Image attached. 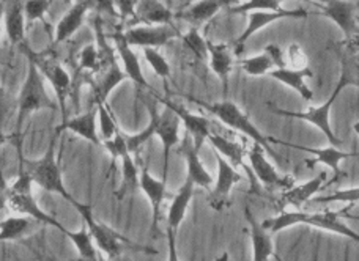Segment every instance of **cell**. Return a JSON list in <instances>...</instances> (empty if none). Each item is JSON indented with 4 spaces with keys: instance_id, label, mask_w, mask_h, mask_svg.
I'll list each match as a JSON object with an SVG mask.
<instances>
[{
    "instance_id": "cell-1",
    "label": "cell",
    "mask_w": 359,
    "mask_h": 261,
    "mask_svg": "<svg viewBox=\"0 0 359 261\" xmlns=\"http://www.w3.org/2000/svg\"><path fill=\"white\" fill-rule=\"evenodd\" d=\"M142 103L150 113V123L136 136H126L128 148L131 153H137L153 136H158L163 142V181H168L170 151L174 146L182 143L180 142V128L183 123L170 107L164 106V111L161 112L153 99L142 98Z\"/></svg>"
},
{
    "instance_id": "cell-2",
    "label": "cell",
    "mask_w": 359,
    "mask_h": 261,
    "mask_svg": "<svg viewBox=\"0 0 359 261\" xmlns=\"http://www.w3.org/2000/svg\"><path fill=\"white\" fill-rule=\"evenodd\" d=\"M353 206H345L339 211H320V213H304V211H282L276 218H269L264 220V225L266 230L274 234L282 232L284 228L293 227V225H309L316 228H322V230L341 234V237L348 238L351 241L359 243V233L353 232L351 228L342 220L344 216H348V211Z\"/></svg>"
},
{
    "instance_id": "cell-3",
    "label": "cell",
    "mask_w": 359,
    "mask_h": 261,
    "mask_svg": "<svg viewBox=\"0 0 359 261\" xmlns=\"http://www.w3.org/2000/svg\"><path fill=\"white\" fill-rule=\"evenodd\" d=\"M32 186H34L32 176L25 170H19L18 178L8 189H6L5 183L2 184V205H8L11 211L19 216H25V218L34 219L44 225L55 227L57 230H60L65 234L68 232V228L63 227L54 216L43 211L36 200L34 199Z\"/></svg>"
},
{
    "instance_id": "cell-4",
    "label": "cell",
    "mask_w": 359,
    "mask_h": 261,
    "mask_svg": "<svg viewBox=\"0 0 359 261\" xmlns=\"http://www.w3.org/2000/svg\"><path fill=\"white\" fill-rule=\"evenodd\" d=\"M55 143H57V132H55V137L50 140L44 156L41 159H38V161H24L22 159V161H19V170H25L32 176V180H34L35 184H38V186L43 188L44 190H48L50 194H57L63 197V199L72 203V205L76 208L79 202L76 200L74 197H72V194L67 190L65 184H63L60 164L57 161Z\"/></svg>"
},
{
    "instance_id": "cell-5",
    "label": "cell",
    "mask_w": 359,
    "mask_h": 261,
    "mask_svg": "<svg viewBox=\"0 0 359 261\" xmlns=\"http://www.w3.org/2000/svg\"><path fill=\"white\" fill-rule=\"evenodd\" d=\"M29 60V71L25 78L21 93L18 99V122H16V134L21 136L22 125L30 113L38 112L41 109L55 111L57 104L54 99L49 97L44 87V76L40 71V68L32 57H27Z\"/></svg>"
},
{
    "instance_id": "cell-6",
    "label": "cell",
    "mask_w": 359,
    "mask_h": 261,
    "mask_svg": "<svg viewBox=\"0 0 359 261\" xmlns=\"http://www.w3.org/2000/svg\"><path fill=\"white\" fill-rule=\"evenodd\" d=\"M76 211L81 214L82 220L86 222L90 233H92L93 241L98 249L104 253V255L109 260H115L121 252L125 249H131V251H140V252H149V253H156L150 247H144V246H136L131 243L130 239L121 237L120 233L112 230L111 227H107L102 222H98L93 218V209L90 205H86V203H78L76 206Z\"/></svg>"
},
{
    "instance_id": "cell-7",
    "label": "cell",
    "mask_w": 359,
    "mask_h": 261,
    "mask_svg": "<svg viewBox=\"0 0 359 261\" xmlns=\"http://www.w3.org/2000/svg\"><path fill=\"white\" fill-rule=\"evenodd\" d=\"M192 101H194L196 104L202 106L205 111L213 113L219 122L229 126L230 129L245 134V136L248 139H251L254 143L262 145L268 153L274 155L271 146H269V142H271V140L266 139L264 134L259 131L257 126L251 122V118H249L238 106L232 103V101H219V103H213V104L203 103V101H197V99H192Z\"/></svg>"
},
{
    "instance_id": "cell-8",
    "label": "cell",
    "mask_w": 359,
    "mask_h": 261,
    "mask_svg": "<svg viewBox=\"0 0 359 261\" xmlns=\"http://www.w3.org/2000/svg\"><path fill=\"white\" fill-rule=\"evenodd\" d=\"M344 88H347L345 85V82L339 79L337 85L334 88V92L331 93V97L328 98L325 104L322 106H317V107H311L309 111L306 112H292V111H284V109H279V107H274L273 104H268L269 107L268 109L271 111L276 115H280V117H285V118H297V120H303V122H307L316 126L320 131L325 134V137L332 146H339L342 142L341 139H339L334 131L331 128V123H330V113H331V107L332 104L336 103V99L339 98V94L342 93Z\"/></svg>"
},
{
    "instance_id": "cell-9",
    "label": "cell",
    "mask_w": 359,
    "mask_h": 261,
    "mask_svg": "<svg viewBox=\"0 0 359 261\" xmlns=\"http://www.w3.org/2000/svg\"><path fill=\"white\" fill-rule=\"evenodd\" d=\"M249 162H251V169L254 171L257 181L262 183L266 190H284L293 188V178L292 176H282L274 165L266 159V150L259 143H252L251 150L248 151Z\"/></svg>"
},
{
    "instance_id": "cell-10",
    "label": "cell",
    "mask_w": 359,
    "mask_h": 261,
    "mask_svg": "<svg viewBox=\"0 0 359 261\" xmlns=\"http://www.w3.org/2000/svg\"><path fill=\"white\" fill-rule=\"evenodd\" d=\"M22 50L27 57H32L35 60V63L40 68V71L43 73L44 79L49 80V84L53 85V90L57 97V103L62 107V112L65 111V101L68 98V94L72 93V84L73 80L69 78V74L65 68H63L59 62L55 60H48L43 59L40 54L34 52V50L29 49L27 46H22Z\"/></svg>"
},
{
    "instance_id": "cell-11",
    "label": "cell",
    "mask_w": 359,
    "mask_h": 261,
    "mask_svg": "<svg viewBox=\"0 0 359 261\" xmlns=\"http://www.w3.org/2000/svg\"><path fill=\"white\" fill-rule=\"evenodd\" d=\"M317 6L322 8V15L330 17L339 29L342 30L345 40L348 43L356 41L359 35V19L356 8L347 0H317Z\"/></svg>"
},
{
    "instance_id": "cell-12",
    "label": "cell",
    "mask_w": 359,
    "mask_h": 261,
    "mask_svg": "<svg viewBox=\"0 0 359 261\" xmlns=\"http://www.w3.org/2000/svg\"><path fill=\"white\" fill-rule=\"evenodd\" d=\"M126 40L131 46L159 49L175 38H182L180 30L174 24L168 25H137L125 31Z\"/></svg>"
},
{
    "instance_id": "cell-13",
    "label": "cell",
    "mask_w": 359,
    "mask_h": 261,
    "mask_svg": "<svg viewBox=\"0 0 359 261\" xmlns=\"http://www.w3.org/2000/svg\"><path fill=\"white\" fill-rule=\"evenodd\" d=\"M271 140H274V142H278V143L285 145V146H290V148L309 153V155H312V159H307V161H306L307 167H313V165H317V164H323V165H326V167H330L332 170V174H334V176H332V180L330 183H326V188H328L330 184L336 183L341 176H344L342 170H341V162L345 161V159H348L350 156H353L351 153L341 151L337 148V146H332V145L328 146V148H311V146H303V145H297V143H290V142H282V140H276V139H271Z\"/></svg>"
},
{
    "instance_id": "cell-14",
    "label": "cell",
    "mask_w": 359,
    "mask_h": 261,
    "mask_svg": "<svg viewBox=\"0 0 359 261\" xmlns=\"http://www.w3.org/2000/svg\"><path fill=\"white\" fill-rule=\"evenodd\" d=\"M216 161H217V180L215 189L210 190V206L221 211V209L227 205L230 190L243 181V176L236 171V169L230 164L227 159H224L221 155L216 153Z\"/></svg>"
},
{
    "instance_id": "cell-15",
    "label": "cell",
    "mask_w": 359,
    "mask_h": 261,
    "mask_svg": "<svg viewBox=\"0 0 359 261\" xmlns=\"http://www.w3.org/2000/svg\"><path fill=\"white\" fill-rule=\"evenodd\" d=\"M307 16H309V13L303 10V8H298V10L280 8L278 11H254V13H249V15H248V17H249L248 27L238 38H236V41H235L236 48L243 49V46H245L249 38H251L254 34H257L259 30L268 27L269 24H273L276 21H280V19H304Z\"/></svg>"
},
{
    "instance_id": "cell-16",
    "label": "cell",
    "mask_w": 359,
    "mask_h": 261,
    "mask_svg": "<svg viewBox=\"0 0 359 261\" xmlns=\"http://www.w3.org/2000/svg\"><path fill=\"white\" fill-rule=\"evenodd\" d=\"M159 103L163 106L170 107V109L177 113L180 120H182V123L184 125L186 131H188V134L191 136L192 142H194V146L201 151L202 145L207 142L208 137L211 136V132H213V129H211L213 128V123H211L207 117L192 113L188 109H184L183 106L172 103L169 99H159Z\"/></svg>"
},
{
    "instance_id": "cell-17",
    "label": "cell",
    "mask_w": 359,
    "mask_h": 261,
    "mask_svg": "<svg viewBox=\"0 0 359 261\" xmlns=\"http://www.w3.org/2000/svg\"><path fill=\"white\" fill-rule=\"evenodd\" d=\"M140 164V189L147 195V199L151 203V213H153V224L151 232H155L158 228V222L161 219V206L164 200L169 197L168 189H165V181L156 180L155 176H151L147 164L139 161Z\"/></svg>"
},
{
    "instance_id": "cell-18",
    "label": "cell",
    "mask_w": 359,
    "mask_h": 261,
    "mask_svg": "<svg viewBox=\"0 0 359 261\" xmlns=\"http://www.w3.org/2000/svg\"><path fill=\"white\" fill-rule=\"evenodd\" d=\"M180 155L184 157L186 161V170H188V180L196 184L198 188H203L207 190H211V184H213V176L208 174V170L205 169L203 162L198 157V151L189 134H186V137L182 143H180Z\"/></svg>"
},
{
    "instance_id": "cell-19",
    "label": "cell",
    "mask_w": 359,
    "mask_h": 261,
    "mask_svg": "<svg viewBox=\"0 0 359 261\" xmlns=\"http://www.w3.org/2000/svg\"><path fill=\"white\" fill-rule=\"evenodd\" d=\"M112 41L115 44V49L120 55V60L123 63L125 73L128 74L130 80L134 82L136 85V90L139 92V88H150L149 82L145 80V76L142 73V68H140V63L136 52L133 50V46L126 40V35L123 31H114L112 34Z\"/></svg>"
},
{
    "instance_id": "cell-20",
    "label": "cell",
    "mask_w": 359,
    "mask_h": 261,
    "mask_svg": "<svg viewBox=\"0 0 359 261\" xmlns=\"http://www.w3.org/2000/svg\"><path fill=\"white\" fill-rule=\"evenodd\" d=\"M325 188H326V171H322V174L313 178V180L284 190V192L280 194V199L278 200V206L280 209V213L284 211V208L287 206L301 208L303 205H306L307 202H311L313 199V195L318 194L320 190Z\"/></svg>"
},
{
    "instance_id": "cell-21",
    "label": "cell",
    "mask_w": 359,
    "mask_h": 261,
    "mask_svg": "<svg viewBox=\"0 0 359 261\" xmlns=\"http://www.w3.org/2000/svg\"><path fill=\"white\" fill-rule=\"evenodd\" d=\"M208 142L216 150L217 155H221L224 159H227L235 169L236 167L245 169L248 176L252 178V181L255 184V180H257V178H255L252 169H249L245 162V157L248 155L245 145L235 142V140H230L226 136H222V134H217V132H211V136L208 137Z\"/></svg>"
},
{
    "instance_id": "cell-22",
    "label": "cell",
    "mask_w": 359,
    "mask_h": 261,
    "mask_svg": "<svg viewBox=\"0 0 359 261\" xmlns=\"http://www.w3.org/2000/svg\"><path fill=\"white\" fill-rule=\"evenodd\" d=\"M98 106H95L93 109L87 111L82 115L73 117L63 122L59 128L55 129V132L60 131H72L74 134H78L79 137L86 139L87 142H92L93 145H102V140L100 137V131H98Z\"/></svg>"
},
{
    "instance_id": "cell-23",
    "label": "cell",
    "mask_w": 359,
    "mask_h": 261,
    "mask_svg": "<svg viewBox=\"0 0 359 261\" xmlns=\"http://www.w3.org/2000/svg\"><path fill=\"white\" fill-rule=\"evenodd\" d=\"M245 216L249 224V237H251L252 243V261H269V258L276 257L271 233L259 224L249 208L245 209Z\"/></svg>"
},
{
    "instance_id": "cell-24",
    "label": "cell",
    "mask_w": 359,
    "mask_h": 261,
    "mask_svg": "<svg viewBox=\"0 0 359 261\" xmlns=\"http://www.w3.org/2000/svg\"><path fill=\"white\" fill-rule=\"evenodd\" d=\"M95 8L92 0H81V2L74 3L72 8L68 10L65 16L62 17V21L57 24L55 27V44H60L72 38L76 31H78L82 24H84V19L87 13Z\"/></svg>"
},
{
    "instance_id": "cell-25",
    "label": "cell",
    "mask_w": 359,
    "mask_h": 261,
    "mask_svg": "<svg viewBox=\"0 0 359 261\" xmlns=\"http://www.w3.org/2000/svg\"><path fill=\"white\" fill-rule=\"evenodd\" d=\"M268 76L276 80H279L280 84L287 85L288 88H292V90L297 92L303 99L312 101L313 92L311 90V87L307 85V79H311L313 73L309 68L306 69H294L290 66L276 68Z\"/></svg>"
},
{
    "instance_id": "cell-26",
    "label": "cell",
    "mask_w": 359,
    "mask_h": 261,
    "mask_svg": "<svg viewBox=\"0 0 359 261\" xmlns=\"http://www.w3.org/2000/svg\"><path fill=\"white\" fill-rule=\"evenodd\" d=\"M210 49V68L219 78L222 84V92H229V76L233 69V54L229 44L211 43L208 41Z\"/></svg>"
},
{
    "instance_id": "cell-27",
    "label": "cell",
    "mask_w": 359,
    "mask_h": 261,
    "mask_svg": "<svg viewBox=\"0 0 359 261\" xmlns=\"http://www.w3.org/2000/svg\"><path fill=\"white\" fill-rule=\"evenodd\" d=\"M24 0H4V24L13 44H19L25 34Z\"/></svg>"
},
{
    "instance_id": "cell-28",
    "label": "cell",
    "mask_w": 359,
    "mask_h": 261,
    "mask_svg": "<svg viewBox=\"0 0 359 261\" xmlns=\"http://www.w3.org/2000/svg\"><path fill=\"white\" fill-rule=\"evenodd\" d=\"M175 15L161 0H140L134 19L140 25H168Z\"/></svg>"
},
{
    "instance_id": "cell-29",
    "label": "cell",
    "mask_w": 359,
    "mask_h": 261,
    "mask_svg": "<svg viewBox=\"0 0 359 261\" xmlns=\"http://www.w3.org/2000/svg\"><path fill=\"white\" fill-rule=\"evenodd\" d=\"M133 153L130 148H125L121 151V184L115 192L117 200H123L125 197L136 194V190L140 189V169H137L136 162L133 159Z\"/></svg>"
},
{
    "instance_id": "cell-30",
    "label": "cell",
    "mask_w": 359,
    "mask_h": 261,
    "mask_svg": "<svg viewBox=\"0 0 359 261\" xmlns=\"http://www.w3.org/2000/svg\"><path fill=\"white\" fill-rule=\"evenodd\" d=\"M194 188H196V184L186 178L184 184L178 189V192L174 195V199H172V203L169 206V213H168V228L169 230L177 232L178 227L182 225L186 211H188V206L192 200V195H194Z\"/></svg>"
},
{
    "instance_id": "cell-31",
    "label": "cell",
    "mask_w": 359,
    "mask_h": 261,
    "mask_svg": "<svg viewBox=\"0 0 359 261\" xmlns=\"http://www.w3.org/2000/svg\"><path fill=\"white\" fill-rule=\"evenodd\" d=\"M222 8V0H198V2L188 6V8H184L178 16L196 27L198 24L213 19Z\"/></svg>"
},
{
    "instance_id": "cell-32",
    "label": "cell",
    "mask_w": 359,
    "mask_h": 261,
    "mask_svg": "<svg viewBox=\"0 0 359 261\" xmlns=\"http://www.w3.org/2000/svg\"><path fill=\"white\" fill-rule=\"evenodd\" d=\"M341 57V80L345 82V85L358 87L359 88V49L351 46H345L339 50Z\"/></svg>"
},
{
    "instance_id": "cell-33",
    "label": "cell",
    "mask_w": 359,
    "mask_h": 261,
    "mask_svg": "<svg viewBox=\"0 0 359 261\" xmlns=\"http://www.w3.org/2000/svg\"><path fill=\"white\" fill-rule=\"evenodd\" d=\"M34 219L25 218V216H10V218H5L0 224V238L2 241H19L24 238L25 234L32 232V225H34ZM40 224V222H38Z\"/></svg>"
},
{
    "instance_id": "cell-34",
    "label": "cell",
    "mask_w": 359,
    "mask_h": 261,
    "mask_svg": "<svg viewBox=\"0 0 359 261\" xmlns=\"http://www.w3.org/2000/svg\"><path fill=\"white\" fill-rule=\"evenodd\" d=\"M65 234L68 237V239L74 244L76 249H78L82 260L98 261L100 257H98V252H96V244H95L92 233H90L88 227L84 220H82L81 230H78V232L68 230Z\"/></svg>"
},
{
    "instance_id": "cell-35",
    "label": "cell",
    "mask_w": 359,
    "mask_h": 261,
    "mask_svg": "<svg viewBox=\"0 0 359 261\" xmlns=\"http://www.w3.org/2000/svg\"><path fill=\"white\" fill-rule=\"evenodd\" d=\"M182 41L184 44V48L188 49L197 60H201V62L210 60L208 41L205 40L201 34H198L197 27H191L184 35H182Z\"/></svg>"
},
{
    "instance_id": "cell-36",
    "label": "cell",
    "mask_w": 359,
    "mask_h": 261,
    "mask_svg": "<svg viewBox=\"0 0 359 261\" xmlns=\"http://www.w3.org/2000/svg\"><path fill=\"white\" fill-rule=\"evenodd\" d=\"M238 65L248 76H254V78L269 74L273 69H276L271 57H269L266 52H262L259 55L243 59L238 62Z\"/></svg>"
},
{
    "instance_id": "cell-37",
    "label": "cell",
    "mask_w": 359,
    "mask_h": 261,
    "mask_svg": "<svg viewBox=\"0 0 359 261\" xmlns=\"http://www.w3.org/2000/svg\"><path fill=\"white\" fill-rule=\"evenodd\" d=\"M359 202V188H351V189H342V190H334L328 195H320L313 197L311 203H316V205H330V203H347V205L353 206L355 203Z\"/></svg>"
},
{
    "instance_id": "cell-38",
    "label": "cell",
    "mask_w": 359,
    "mask_h": 261,
    "mask_svg": "<svg viewBox=\"0 0 359 261\" xmlns=\"http://www.w3.org/2000/svg\"><path fill=\"white\" fill-rule=\"evenodd\" d=\"M98 122H100V137L102 142L112 140L120 132L117 122H115L114 113L109 111L107 104L98 106Z\"/></svg>"
},
{
    "instance_id": "cell-39",
    "label": "cell",
    "mask_w": 359,
    "mask_h": 261,
    "mask_svg": "<svg viewBox=\"0 0 359 261\" xmlns=\"http://www.w3.org/2000/svg\"><path fill=\"white\" fill-rule=\"evenodd\" d=\"M282 0H248L240 5L230 8V13L233 15H249L254 11H278L280 10Z\"/></svg>"
},
{
    "instance_id": "cell-40",
    "label": "cell",
    "mask_w": 359,
    "mask_h": 261,
    "mask_svg": "<svg viewBox=\"0 0 359 261\" xmlns=\"http://www.w3.org/2000/svg\"><path fill=\"white\" fill-rule=\"evenodd\" d=\"M144 57L145 60L149 62V65L151 66L153 71H155L156 76H159L161 79H168L170 78V66L165 57L159 52L158 49L153 48H145L144 49Z\"/></svg>"
},
{
    "instance_id": "cell-41",
    "label": "cell",
    "mask_w": 359,
    "mask_h": 261,
    "mask_svg": "<svg viewBox=\"0 0 359 261\" xmlns=\"http://www.w3.org/2000/svg\"><path fill=\"white\" fill-rule=\"evenodd\" d=\"M79 68L96 74L101 69V55L96 44H88L79 54Z\"/></svg>"
},
{
    "instance_id": "cell-42",
    "label": "cell",
    "mask_w": 359,
    "mask_h": 261,
    "mask_svg": "<svg viewBox=\"0 0 359 261\" xmlns=\"http://www.w3.org/2000/svg\"><path fill=\"white\" fill-rule=\"evenodd\" d=\"M53 0H24V11L29 22L44 21Z\"/></svg>"
},
{
    "instance_id": "cell-43",
    "label": "cell",
    "mask_w": 359,
    "mask_h": 261,
    "mask_svg": "<svg viewBox=\"0 0 359 261\" xmlns=\"http://www.w3.org/2000/svg\"><path fill=\"white\" fill-rule=\"evenodd\" d=\"M287 65L294 69H306L309 68V60H307V55L299 44L293 43L287 49Z\"/></svg>"
},
{
    "instance_id": "cell-44",
    "label": "cell",
    "mask_w": 359,
    "mask_h": 261,
    "mask_svg": "<svg viewBox=\"0 0 359 261\" xmlns=\"http://www.w3.org/2000/svg\"><path fill=\"white\" fill-rule=\"evenodd\" d=\"M140 0H115V6L121 19L136 16V8Z\"/></svg>"
},
{
    "instance_id": "cell-45",
    "label": "cell",
    "mask_w": 359,
    "mask_h": 261,
    "mask_svg": "<svg viewBox=\"0 0 359 261\" xmlns=\"http://www.w3.org/2000/svg\"><path fill=\"white\" fill-rule=\"evenodd\" d=\"M264 52H266L269 57H271V60H273L276 68H287L288 66L287 55L284 54V50L280 49V46H278V44H268Z\"/></svg>"
},
{
    "instance_id": "cell-46",
    "label": "cell",
    "mask_w": 359,
    "mask_h": 261,
    "mask_svg": "<svg viewBox=\"0 0 359 261\" xmlns=\"http://www.w3.org/2000/svg\"><path fill=\"white\" fill-rule=\"evenodd\" d=\"M93 6L100 13H107L109 16L112 17H120L117 6H115V0H92Z\"/></svg>"
},
{
    "instance_id": "cell-47",
    "label": "cell",
    "mask_w": 359,
    "mask_h": 261,
    "mask_svg": "<svg viewBox=\"0 0 359 261\" xmlns=\"http://www.w3.org/2000/svg\"><path fill=\"white\" fill-rule=\"evenodd\" d=\"M177 232L169 230L168 228V247H169V261H180L178 252H177V241H175Z\"/></svg>"
},
{
    "instance_id": "cell-48",
    "label": "cell",
    "mask_w": 359,
    "mask_h": 261,
    "mask_svg": "<svg viewBox=\"0 0 359 261\" xmlns=\"http://www.w3.org/2000/svg\"><path fill=\"white\" fill-rule=\"evenodd\" d=\"M222 3H224V6H227V8L230 10V8H233V6L240 5L241 0H222Z\"/></svg>"
},
{
    "instance_id": "cell-49",
    "label": "cell",
    "mask_w": 359,
    "mask_h": 261,
    "mask_svg": "<svg viewBox=\"0 0 359 261\" xmlns=\"http://www.w3.org/2000/svg\"><path fill=\"white\" fill-rule=\"evenodd\" d=\"M216 261H230V257H229V253H227V252H224V253H222V255H221L219 258H217Z\"/></svg>"
},
{
    "instance_id": "cell-50",
    "label": "cell",
    "mask_w": 359,
    "mask_h": 261,
    "mask_svg": "<svg viewBox=\"0 0 359 261\" xmlns=\"http://www.w3.org/2000/svg\"><path fill=\"white\" fill-rule=\"evenodd\" d=\"M353 131H355V134H356V136L359 137V122H356V123L353 125Z\"/></svg>"
},
{
    "instance_id": "cell-51",
    "label": "cell",
    "mask_w": 359,
    "mask_h": 261,
    "mask_svg": "<svg viewBox=\"0 0 359 261\" xmlns=\"http://www.w3.org/2000/svg\"><path fill=\"white\" fill-rule=\"evenodd\" d=\"M98 261H114V260H109L107 257H106V258H104V257H100V258H98Z\"/></svg>"
},
{
    "instance_id": "cell-52",
    "label": "cell",
    "mask_w": 359,
    "mask_h": 261,
    "mask_svg": "<svg viewBox=\"0 0 359 261\" xmlns=\"http://www.w3.org/2000/svg\"><path fill=\"white\" fill-rule=\"evenodd\" d=\"M192 0H186V5H184V8H188V3H191Z\"/></svg>"
},
{
    "instance_id": "cell-53",
    "label": "cell",
    "mask_w": 359,
    "mask_h": 261,
    "mask_svg": "<svg viewBox=\"0 0 359 261\" xmlns=\"http://www.w3.org/2000/svg\"><path fill=\"white\" fill-rule=\"evenodd\" d=\"M276 260H278V261H282V260H280L278 255H276Z\"/></svg>"
}]
</instances>
